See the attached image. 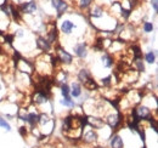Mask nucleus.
Returning <instances> with one entry per match:
<instances>
[{
	"instance_id": "obj_25",
	"label": "nucleus",
	"mask_w": 158,
	"mask_h": 148,
	"mask_svg": "<svg viewBox=\"0 0 158 148\" xmlns=\"http://www.w3.org/2000/svg\"><path fill=\"white\" fill-rule=\"evenodd\" d=\"M101 84H102L103 88L111 86V85H112V75H108V76H106V78H102V79H101Z\"/></svg>"
},
{
	"instance_id": "obj_11",
	"label": "nucleus",
	"mask_w": 158,
	"mask_h": 148,
	"mask_svg": "<svg viewBox=\"0 0 158 148\" xmlns=\"http://www.w3.org/2000/svg\"><path fill=\"white\" fill-rule=\"evenodd\" d=\"M69 90H71V97L79 98L83 93V86L78 81H72V84L69 85Z\"/></svg>"
},
{
	"instance_id": "obj_19",
	"label": "nucleus",
	"mask_w": 158,
	"mask_h": 148,
	"mask_svg": "<svg viewBox=\"0 0 158 148\" xmlns=\"http://www.w3.org/2000/svg\"><path fill=\"white\" fill-rule=\"evenodd\" d=\"M156 55H157V52H156L155 50H150L148 52L145 54V61H146L147 63H150V64L155 63V62H156Z\"/></svg>"
},
{
	"instance_id": "obj_22",
	"label": "nucleus",
	"mask_w": 158,
	"mask_h": 148,
	"mask_svg": "<svg viewBox=\"0 0 158 148\" xmlns=\"http://www.w3.org/2000/svg\"><path fill=\"white\" fill-rule=\"evenodd\" d=\"M134 63H135V71L136 72H145V64H143V61L142 58H139V60H134Z\"/></svg>"
},
{
	"instance_id": "obj_8",
	"label": "nucleus",
	"mask_w": 158,
	"mask_h": 148,
	"mask_svg": "<svg viewBox=\"0 0 158 148\" xmlns=\"http://www.w3.org/2000/svg\"><path fill=\"white\" fill-rule=\"evenodd\" d=\"M35 45H37V49H38V50L43 51V52H45V54L50 52V50H51V47H52V45L45 39V37H41V35L37 38V40H35Z\"/></svg>"
},
{
	"instance_id": "obj_12",
	"label": "nucleus",
	"mask_w": 158,
	"mask_h": 148,
	"mask_svg": "<svg viewBox=\"0 0 158 148\" xmlns=\"http://www.w3.org/2000/svg\"><path fill=\"white\" fill-rule=\"evenodd\" d=\"M110 147L111 148H124V141L118 134H113L110 137Z\"/></svg>"
},
{
	"instance_id": "obj_23",
	"label": "nucleus",
	"mask_w": 158,
	"mask_h": 148,
	"mask_svg": "<svg viewBox=\"0 0 158 148\" xmlns=\"http://www.w3.org/2000/svg\"><path fill=\"white\" fill-rule=\"evenodd\" d=\"M0 128H2L4 130H6L7 132H10L11 131V125L6 121V119H4L1 115H0Z\"/></svg>"
},
{
	"instance_id": "obj_16",
	"label": "nucleus",
	"mask_w": 158,
	"mask_h": 148,
	"mask_svg": "<svg viewBox=\"0 0 158 148\" xmlns=\"http://www.w3.org/2000/svg\"><path fill=\"white\" fill-rule=\"evenodd\" d=\"M38 113H35V112H28V114H27V123L29 124V126L33 129L35 125H37V123H38Z\"/></svg>"
},
{
	"instance_id": "obj_26",
	"label": "nucleus",
	"mask_w": 158,
	"mask_h": 148,
	"mask_svg": "<svg viewBox=\"0 0 158 148\" xmlns=\"http://www.w3.org/2000/svg\"><path fill=\"white\" fill-rule=\"evenodd\" d=\"M19 132H20V135L22 136V137H26V136H27V134H28V130H27L26 126H20Z\"/></svg>"
},
{
	"instance_id": "obj_1",
	"label": "nucleus",
	"mask_w": 158,
	"mask_h": 148,
	"mask_svg": "<svg viewBox=\"0 0 158 148\" xmlns=\"http://www.w3.org/2000/svg\"><path fill=\"white\" fill-rule=\"evenodd\" d=\"M123 120H124V119H123V115H122L120 113H110V114L106 117L105 123H106L112 130L117 131V130L122 126Z\"/></svg>"
},
{
	"instance_id": "obj_4",
	"label": "nucleus",
	"mask_w": 158,
	"mask_h": 148,
	"mask_svg": "<svg viewBox=\"0 0 158 148\" xmlns=\"http://www.w3.org/2000/svg\"><path fill=\"white\" fill-rule=\"evenodd\" d=\"M51 5L57 11V17H61L63 14H66L69 7V5L64 0H51Z\"/></svg>"
},
{
	"instance_id": "obj_27",
	"label": "nucleus",
	"mask_w": 158,
	"mask_h": 148,
	"mask_svg": "<svg viewBox=\"0 0 158 148\" xmlns=\"http://www.w3.org/2000/svg\"><path fill=\"white\" fill-rule=\"evenodd\" d=\"M150 2H151V6L153 7V11L157 14L158 12V0H150Z\"/></svg>"
},
{
	"instance_id": "obj_14",
	"label": "nucleus",
	"mask_w": 158,
	"mask_h": 148,
	"mask_svg": "<svg viewBox=\"0 0 158 148\" xmlns=\"http://www.w3.org/2000/svg\"><path fill=\"white\" fill-rule=\"evenodd\" d=\"M101 62H102V66L105 68H112L114 66V58L108 52H105L101 56Z\"/></svg>"
},
{
	"instance_id": "obj_17",
	"label": "nucleus",
	"mask_w": 158,
	"mask_h": 148,
	"mask_svg": "<svg viewBox=\"0 0 158 148\" xmlns=\"http://www.w3.org/2000/svg\"><path fill=\"white\" fill-rule=\"evenodd\" d=\"M83 85H84V88H85L88 91H94V90H98V89H99V84L94 80V78H89Z\"/></svg>"
},
{
	"instance_id": "obj_18",
	"label": "nucleus",
	"mask_w": 158,
	"mask_h": 148,
	"mask_svg": "<svg viewBox=\"0 0 158 148\" xmlns=\"http://www.w3.org/2000/svg\"><path fill=\"white\" fill-rule=\"evenodd\" d=\"M51 121V119H50V117L48 115V114H45V113H41L38 115V123H37V125H40V126H45L46 124H49Z\"/></svg>"
},
{
	"instance_id": "obj_13",
	"label": "nucleus",
	"mask_w": 158,
	"mask_h": 148,
	"mask_svg": "<svg viewBox=\"0 0 158 148\" xmlns=\"http://www.w3.org/2000/svg\"><path fill=\"white\" fill-rule=\"evenodd\" d=\"M49 100H50V97L43 95L41 92H38V91H35V93H34L33 97H32L33 103H34V105H38V106H39V105H45V103H48Z\"/></svg>"
},
{
	"instance_id": "obj_21",
	"label": "nucleus",
	"mask_w": 158,
	"mask_h": 148,
	"mask_svg": "<svg viewBox=\"0 0 158 148\" xmlns=\"http://www.w3.org/2000/svg\"><path fill=\"white\" fill-rule=\"evenodd\" d=\"M60 103L62 105V106H64V107H69V108H73V107H76V101L74 100H72V97L71 98H62V100H60Z\"/></svg>"
},
{
	"instance_id": "obj_10",
	"label": "nucleus",
	"mask_w": 158,
	"mask_h": 148,
	"mask_svg": "<svg viewBox=\"0 0 158 148\" xmlns=\"http://www.w3.org/2000/svg\"><path fill=\"white\" fill-rule=\"evenodd\" d=\"M89 9H90L89 10V15L93 18H101L105 15V10H103V7L101 5H98V4L96 5H91Z\"/></svg>"
},
{
	"instance_id": "obj_6",
	"label": "nucleus",
	"mask_w": 158,
	"mask_h": 148,
	"mask_svg": "<svg viewBox=\"0 0 158 148\" xmlns=\"http://www.w3.org/2000/svg\"><path fill=\"white\" fill-rule=\"evenodd\" d=\"M51 45L56 44L59 40V29L56 27V23H51V28L46 32V38H45Z\"/></svg>"
},
{
	"instance_id": "obj_28",
	"label": "nucleus",
	"mask_w": 158,
	"mask_h": 148,
	"mask_svg": "<svg viewBox=\"0 0 158 148\" xmlns=\"http://www.w3.org/2000/svg\"><path fill=\"white\" fill-rule=\"evenodd\" d=\"M2 90V85H1V83H0V91Z\"/></svg>"
},
{
	"instance_id": "obj_29",
	"label": "nucleus",
	"mask_w": 158,
	"mask_h": 148,
	"mask_svg": "<svg viewBox=\"0 0 158 148\" xmlns=\"http://www.w3.org/2000/svg\"><path fill=\"white\" fill-rule=\"evenodd\" d=\"M142 148H146V146H145V145H143V147H142Z\"/></svg>"
},
{
	"instance_id": "obj_5",
	"label": "nucleus",
	"mask_w": 158,
	"mask_h": 148,
	"mask_svg": "<svg viewBox=\"0 0 158 148\" xmlns=\"http://www.w3.org/2000/svg\"><path fill=\"white\" fill-rule=\"evenodd\" d=\"M73 51H74V54L77 55V57H79L80 60L86 58V56H88V45H86V43H85V41L77 43V44L73 46Z\"/></svg>"
},
{
	"instance_id": "obj_3",
	"label": "nucleus",
	"mask_w": 158,
	"mask_h": 148,
	"mask_svg": "<svg viewBox=\"0 0 158 148\" xmlns=\"http://www.w3.org/2000/svg\"><path fill=\"white\" fill-rule=\"evenodd\" d=\"M17 9L20 10L21 14H26V15H34L38 10V5L34 0L31 1H26V2H21L20 5H16Z\"/></svg>"
},
{
	"instance_id": "obj_2",
	"label": "nucleus",
	"mask_w": 158,
	"mask_h": 148,
	"mask_svg": "<svg viewBox=\"0 0 158 148\" xmlns=\"http://www.w3.org/2000/svg\"><path fill=\"white\" fill-rule=\"evenodd\" d=\"M55 50H56V57H57V60H59L60 64H64V66H69V64H72L73 63V56L71 55L68 51H66L64 49H62L61 46H56L55 47Z\"/></svg>"
},
{
	"instance_id": "obj_9",
	"label": "nucleus",
	"mask_w": 158,
	"mask_h": 148,
	"mask_svg": "<svg viewBox=\"0 0 158 148\" xmlns=\"http://www.w3.org/2000/svg\"><path fill=\"white\" fill-rule=\"evenodd\" d=\"M74 28H76V24H74L71 19H63V21L61 22V26H60V31H61V33L64 34V35L72 34V32H73Z\"/></svg>"
},
{
	"instance_id": "obj_20",
	"label": "nucleus",
	"mask_w": 158,
	"mask_h": 148,
	"mask_svg": "<svg viewBox=\"0 0 158 148\" xmlns=\"http://www.w3.org/2000/svg\"><path fill=\"white\" fill-rule=\"evenodd\" d=\"M60 88H61L62 98H71V90H69V85L67 83L66 84H62Z\"/></svg>"
},
{
	"instance_id": "obj_24",
	"label": "nucleus",
	"mask_w": 158,
	"mask_h": 148,
	"mask_svg": "<svg viewBox=\"0 0 158 148\" xmlns=\"http://www.w3.org/2000/svg\"><path fill=\"white\" fill-rule=\"evenodd\" d=\"M142 29H143L145 33H151V32H153V23H152V22H143Z\"/></svg>"
},
{
	"instance_id": "obj_15",
	"label": "nucleus",
	"mask_w": 158,
	"mask_h": 148,
	"mask_svg": "<svg viewBox=\"0 0 158 148\" xmlns=\"http://www.w3.org/2000/svg\"><path fill=\"white\" fill-rule=\"evenodd\" d=\"M89 78H91V73H90V71L88 69V68H80L79 69L78 74H77V79H78V83L80 84H84Z\"/></svg>"
},
{
	"instance_id": "obj_7",
	"label": "nucleus",
	"mask_w": 158,
	"mask_h": 148,
	"mask_svg": "<svg viewBox=\"0 0 158 148\" xmlns=\"http://www.w3.org/2000/svg\"><path fill=\"white\" fill-rule=\"evenodd\" d=\"M98 138H99V135H98L96 130H94V129L86 130V131L81 135V140H83L85 143H88V145H91V143L96 142Z\"/></svg>"
}]
</instances>
